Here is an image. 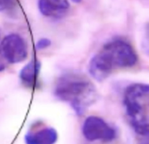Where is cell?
Masks as SVG:
<instances>
[{
	"instance_id": "obj_5",
	"label": "cell",
	"mask_w": 149,
	"mask_h": 144,
	"mask_svg": "<svg viewBox=\"0 0 149 144\" xmlns=\"http://www.w3.org/2000/svg\"><path fill=\"white\" fill-rule=\"evenodd\" d=\"M82 132L86 139L90 142H110L113 141L116 136L115 130L102 118L98 116L87 117L83 124Z\"/></svg>"
},
{
	"instance_id": "obj_11",
	"label": "cell",
	"mask_w": 149,
	"mask_h": 144,
	"mask_svg": "<svg viewBox=\"0 0 149 144\" xmlns=\"http://www.w3.org/2000/svg\"><path fill=\"white\" fill-rule=\"evenodd\" d=\"M6 61L3 58V56L0 55V71H3L6 68Z\"/></svg>"
},
{
	"instance_id": "obj_2",
	"label": "cell",
	"mask_w": 149,
	"mask_h": 144,
	"mask_svg": "<svg viewBox=\"0 0 149 144\" xmlns=\"http://www.w3.org/2000/svg\"><path fill=\"white\" fill-rule=\"evenodd\" d=\"M54 95L71 105L78 116H81L99 97L93 83L82 75L69 73L58 80Z\"/></svg>"
},
{
	"instance_id": "obj_4",
	"label": "cell",
	"mask_w": 149,
	"mask_h": 144,
	"mask_svg": "<svg viewBox=\"0 0 149 144\" xmlns=\"http://www.w3.org/2000/svg\"><path fill=\"white\" fill-rule=\"evenodd\" d=\"M0 55L9 63L24 61L28 55L25 41L18 34H9L0 42Z\"/></svg>"
},
{
	"instance_id": "obj_12",
	"label": "cell",
	"mask_w": 149,
	"mask_h": 144,
	"mask_svg": "<svg viewBox=\"0 0 149 144\" xmlns=\"http://www.w3.org/2000/svg\"><path fill=\"white\" fill-rule=\"evenodd\" d=\"M146 139H144L140 144H149V136H145Z\"/></svg>"
},
{
	"instance_id": "obj_13",
	"label": "cell",
	"mask_w": 149,
	"mask_h": 144,
	"mask_svg": "<svg viewBox=\"0 0 149 144\" xmlns=\"http://www.w3.org/2000/svg\"><path fill=\"white\" fill-rule=\"evenodd\" d=\"M72 2H74V3H79V2H81V0H72Z\"/></svg>"
},
{
	"instance_id": "obj_8",
	"label": "cell",
	"mask_w": 149,
	"mask_h": 144,
	"mask_svg": "<svg viewBox=\"0 0 149 144\" xmlns=\"http://www.w3.org/2000/svg\"><path fill=\"white\" fill-rule=\"evenodd\" d=\"M41 63L39 61L33 59L27 63L20 71V79L26 87H34L40 71Z\"/></svg>"
},
{
	"instance_id": "obj_3",
	"label": "cell",
	"mask_w": 149,
	"mask_h": 144,
	"mask_svg": "<svg viewBox=\"0 0 149 144\" xmlns=\"http://www.w3.org/2000/svg\"><path fill=\"white\" fill-rule=\"evenodd\" d=\"M124 105L133 130L142 136H149V85L134 83L127 88Z\"/></svg>"
},
{
	"instance_id": "obj_9",
	"label": "cell",
	"mask_w": 149,
	"mask_h": 144,
	"mask_svg": "<svg viewBox=\"0 0 149 144\" xmlns=\"http://www.w3.org/2000/svg\"><path fill=\"white\" fill-rule=\"evenodd\" d=\"M16 3V0H0V11H4L11 9Z\"/></svg>"
},
{
	"instance_id": "obj_14",
	"label": "cell",
	"mask_w": 149,
	"mask_h": 144,
	"mask_svg": "<svg viewBox=\"0 0 149 144\" xmlns=\"http://www.w3.org/2000/svg\"><path fill=\"white\" fill-rule=\"evenodd\" d=\"M148 34H149V25H148Z\"/></svg>"
},
{
	"instance_id": "obj_1",
	"label": "cell",
	"mask_w": 149,
	"mask_h": 144,
	"mask_svg": "<svg viewBox=\"0 0 149 144\" xmlns=\"http://www.w3.org/2000/svg\"><path fill=\"white\" fill-rule=\"evenodd\" d=\"M137 60V54L128 42L113 39L91 59L89 72L94 79L103 81L115 70L133 67Z\"/></svg>"
},
{
	"instance_id": "obj_7",
	"label": "cell",
	"mask_w": 149,
	"mask_h": 144,
	"mask_svg": "<svg viewBox=\"0 0 149 144\" xmlns=\"http://www.w3.org/2000/svg\"><path fill=\"white\" fill-rule=\"evenodd\" d=\"M58 140V133L52 128H44L31 131L26 134L24 141L26 144H55Z\"/></svg>"
},
{
	"instance_id": "obj_6",
	"label": "cell",
	"mask_w": 149,
	"mask_h": 144,
	"mask_svg": "<svg viewBox=\"0 0 149 144\" xmlns=\"http://www.w3.org/2000/svg\"><path fill=\"white\" fill-rule=\"evenodd\" d=\"M38 5L43 16L55 19L65 17L70 9L68 0H38Z\"/></svg>"
},
{
	"instance_id": "obj_10",
	"label": "cell",
	"mask_w": 149,
	"mask_h": 144,
	"mask_svg": "<svg viewBox=\"0 0 149 144\" xmlns=\"http://www.w3.org/2000/svg\"><path fill=\"white\" fill-rule=\"evenodd\" d=\"M51 45V40L48 38H41L38 41L36 47L38 50H44Z\"/></svg>"
}]
</instances>
